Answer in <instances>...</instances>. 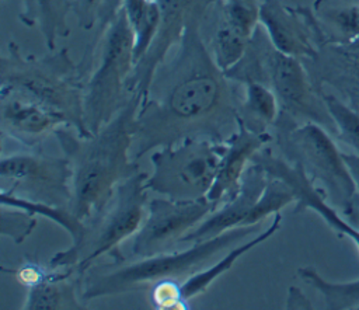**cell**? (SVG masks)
I'll return each instance as SVG.
<instances>
[{
    "label": "cell",
    "instance_id": "6da1fadb",
    "mask_svg": "<svg viewBox=\"0 0 359 310\" xmlns=\"http://www.w3.org/2000/svg\"><path fill=\"white\" fill-rule=\"evenodd\" d=\"M216 0H202L180 42L157 67L137 111L130 156L135 161L163 146L189 139L227 142L240 125L243 86L216 63L202 34Z\"/></svg>",
    "mask_w": 359,
    "mask_h": 310
},
{
    "label": "cell",
    "instance_id": "7a4b0ae2",
    "mask_svg": "<svg viewBox=\"0 0 359 310\" xmlns=\"http://www.w3.org/2000/svg\"><path fill=\"white\" fill-rule=\"evenodd\" d=\"M142 100L140 93H133L115 116L90 136H80L67 125L53 133L73 171V195L69 208L83 223L98 215L116 187L139 171L137 161L130 156V147Z\"/></svg>",
    "mask_w": 359,
    "mask_h": 310
},
{
    "label": "cell",
    "instance_id": "3957f363",
    "mask_svg": "<svg viewBox=\"0 0 359 310\" xmlns=\"http://www.w3.org/2000/svg\"><path fill=\"white\" fill-rule=\"evenodd\" d=\"M262 222L252 226L233 227L212 238L191 244L185 250H174L147 258H118L107 264H94L83 276V302L105 296H116L137 290L161 279L184 282L195 272L210 265V260L223 255L244 241L245 237L259 233Z\"/></svg>",
    "mask_w": 359,
    "mask_h": 310
},
{
    "label": "cell",
    "instance_id": "277c9868",
    "mask_svg": "<svg viewBox=\"0 0 359 310\" xmlns=\"http://www.w3.org/2000/svg\"><path fill=\"white\" fill-rule=\"evenodd\" d=\"M224 73L238 84L258 81L268 86L275 93L282 114L299 123L316 122L335 136L334 119L304 62L279 52L261 24L243 58Z\"/></svg>",
    "mask_w": 359,
    "mask_h": 310
},
{
    "label": "cell",
    "instance_id": "5b68a950",
    "mask_svg": "<svg viewBox=\"0 0 359 310\" xmlns=\"http://www.w3.org/2000/svg\"><path fill=\"white\" fill-rule=\"evenodd\" d=\"M0 91L27 97L62 115L80 136H90L83 111V76L67 48L36 58L10 42L0 59Z\"/></svg>",
    "mask_w": 359,
    "mask_h": 310
},
{
    "label": "cell",
    "instance_id": "8992f818",
    "mask_svg": "<svg viewBox=\"0 0 359 310\" xmlns=\"http://www.w3.org/2000/svg\"><path fill=\"white\" fill-rule=\"evenodd\" d=\"M133 34L123 7L104 25L80 66L83 111L88 132L97 133L132 95L128 81L135 67Z\"/></svg>",
    "mask_w": 359,
    "mask_h": 310
},
{
    "label": "cell",
    "instance_id": "52a82bcc",
    "mask_svg": "<svg viewBox=\"0 0 359 310\" xmlns=\"http://www.w3.org/2000/svg\"><path fill=\"white\" fill-rule=\"evenodd\" d=\"M147 174L136 171L115 189L107 206L84 223L83 236L63 251L56 252L48 262L50 267H73L83 278L101 257H112L121 244L132 238L142 226L147 212Z\"/></svg>",
    "mask_w": 359,
    "mask_h": 310
},
{
    "label": "cell",
    "instance_id": "ba28073f",
    "mask_svg": "<svg viewBox=\"0 0 359 310\" xmlns=\"http://www.w3.org/2000/svg\"><path fill=\"white\" fill-rule=\"evenodd\" d=\"M273 135L280 154L299 163L314 182H321L331 203L351 215L358 185L331 133L316 122L299 123L280 112Z\"/></svg>",
    "mask_w": 359,
    "mask_h": 310
},
{
    "label": "cell",
    "instance_id": "9c48e42d",
    "mask_svg": "<svg viewBox=\"0 0 359 310\" xmlns=\"http://www.w3.org/2000/svg\"><path fill=\"white\" fill-rule=\"evenodd\" d=\"M224 146L226 142L189 139L153 150L146 188L174 201L206 198L216 178Z\"/></svg>",
    "mask_w": 359,
    "mask_h": 310
},
{
    "label": "cell",
    "instance_id": "30bf717a",
    "mask_svg": "<svg viewBox=\"0 0 359 310\" xmlns=\"http://www.w3.org/2000/svg\"><path fill=\"white\" fill-rule=\"evenodd\" d=\"M73 171L66 156L34 153L1 154L0 192L69 208ZM70 209V208H69Z\"/></svg>",
    "mask_w": 359,
    "mask_h": 310
},
{
    "label": "cell",
    "instance_id": "8fae6325",
    "mask_svg": "<svg viewBox=\"0 0 359 310\" xmlns=\"http://www.w3.org/2000/svg\"><path fill=\"white\" fill-rule=\"evenodd\" d=\"M217 206L208 198L174 201L160 196L149 201L144 220L132 236L130 258H147L174 251L181 238Z\"/></svg>",
    "mask_w": 359,
    "mask_h": 310
},
{
    "label": "cell",
    "instance_id": "7c38bea8",
    "mask_svg": "<svg viewBox=\"0 0 359 310\" xmlns=\"http://www.w3.org/2000/svg\"><path fill=\"white\" fill-rule=\"evenodd\" d=\"M259 24L279 52L300 60L314 59L325 45L313 10L304 7L264 0L259 8Z\"/></svg>",
    "mask_w": 359,
    "mask_h": 310
},
{
    "label": "cell",
    "instance_id": "4fadbf2b",
    "mask_svg": "<svg viewBox=\"0 0 359 310\" xmlns=\"http://www.w3.org/2000/svg\"><path fill=\"white\" fill-rule=\"evenodd\" d=\"M201 1L202 0H158L161 10L160 24L147 52L136 62L129 77L128 91L130 94L140 93L143 97L146 95L157 67L180 42L189 15Z\"/></svg>",
    "mask_w": 359,
    "mask_h": 310
},
{
    "label": "cell",
    "instance_id": "5bb4252c",
    "mask_svg": "<svg viewBox=\"0 0 359 310\" xmlns=\"http://www.w3.org/2000/svg\"><path fill=\"white\" fill-rule=\"evenodd\" d=\"M268 184V175L257 163L245 168L238 192L227 202L212 210L199 224L189 230L180 244H194L219 236L233 227L244 226L247 216L258 202Z\"/></svg>",
    "mask_w": 359,
    "mask_h": 310
},
{
    "label": "cell",
    "instance_id": "9a60e30c",
    "mask_svg": "<svg viewBox=\"0 0 359 310\" xmlns=\"http://www.w3.org/2000/svg\"><path fill=\"white\" fill-rule=\"evenodd\" d=\"M0 125L3 136L7 135L27 147H35L67 123L57 112L27 97L0 91Z\"/></svg>",
    "mask_w": 359,
    "mask_h": 310
},
{
    "label": "cell",
    "instance_id": "2e32d148",
    "mask_svg": "<svg viewBox=\"0 0 359 310\" xmlns=\"http://www.w3.org/2000/svg\"><path fill=\"white\" fill-rule=\"evenodd\" d=\"M266 170L271 177L283 181L293 192L296 202L293 213H300L307 209L317 212L331 229L339 234L348 236L359 251V230L344 220L334 206L327 203L325 195L316 187L314 181L299 163L289 161L283 156H275L269 160Z\"/></svg>",
    "mask_w": 359,
    "mask_h": 310
},
{
    "label": "cell",
    "instance_id": "e0dca14e",
    "mask_svg": "<svg viewBox=\"0 0 359 310\" xmlns=\"http://www.w3.org/2000/svg\"><path fill=\"white\" fill-rule=\"evenodd\" d=\"M271 139V133L251 132L240 122L237 132L226 142L216 178L206 198L217 205L230 201L238 192L243 174L252 156L266 146Z\"/></svg>",
    "mask_w": 359,
    "mask_h": 310
},
{
    "label": "cell",
    "instance_id": "ac0fdd59",
    "mask_svg": "<svg viewBox=\"0 0 359 310\" xmlns=\"http://www.w3.org/2000/svg\"><path fill=\"white\" fill-rule=\"evenodd\" d=\"M318 90L331 86L359 111V49L327 43L311 60H303Z\"/></svg>",
    "mask_w": 359,
    "mask_h": 310
},
{
    "label": "cell",
    "instance_id": "d6986e66",
    "mask_svg": "<svg viewBox=\"0 0 359 310\" xmlns=\"http://www.w3.org/2000/svg\"><path fill=\"white\" fill-rule=\"evenodd\" d=\"M83 278L73 267L56 268L39 285L28 288L22 304L25 310H79L84 309L81 299Z\"/></svg>",
    "mask_w": 359,
    "mask_h": 310
},
{
    "label": "cell",
    "instance_id": "ffe728a7",
    "mask_svg": "<svg viewBox=\"0 0 359 310\" xmlns=\"http://www.w3.org/2000/svg\"><path fill=\"white\" fill-rule=\"evenodd\" d=\"M313 13L325 45L359 49V0H316Z\"/></svg>",
    "mask_w": 359,
    "mask_h": 310
},
{
    "label": "cell",
    "instance_id": "44dd1931",
    "mask_svg": "<svg viewBox=\"0 0 359 310\" xmlns=\"http://www.w3.org/2000/svg\"><path fill=\"white\" fill-rule=\"evenodd\" d=\"M20 21L27 27H35L49 50L56 48L60 38L70 32L69 14L73 11V0H21Z\"/></svg>",
    "mask_w": 359,
    "mask_h": 310
},
{
    "label": "cell",
    "instance_id": "7402d4cb",
    "mask_svg": "<svg viewBox=\"0 0 359 310\" xmlns=\"http://www.w3.org/2000/svg\"><path fill=\"white\" fill-rule=\"evenodd\" d=\"M280 222H282V216H280V212H278L272 216L269 226L262 229L254 237L248 238L247 241L238 243L237 245L230 248L227 252H224L220 258H217V261L213 265H208L206 268H203V269L195 272L194 275H191L189 278H187L181 283L184 297L191 303V300L194 297L203 293L219 276H222L224 272H227L241 255H244L254 247L259 245L265 240L271 238L280 227Z\"/></svg>",
    "mask_w": 359,
    "mask_h": 310
},
{
    "label": "cell",
    "instance_id": "603a6c76",
    "mask_svg": "<svg viewBox=\"0 0 359 310\" xmlns=\"http://www.w3.org/2000/svg\"><path fill=\"white\" fill-rule=\"evenodd\" d=\"M243 86V97L240 104V122L255 133H269L273 128L280 107L275 93L265 84L248 81Z\"/></svg>",
    "mask_w": 359,
    "mask_h": 310
},
{
    "label": "cell",
    "instance_id": "cb8c5ba5",
    "mask_svg": "<svg viewBox=\"0 0 359 310\" xmlns=\"http://www.w3.org/2000/svg\"><path fill=\"white\" fill-rule=\"evenodd\" d=\"M133 34L135 65L147 52L160 24L158 0H123L122 4Z\"/></svg>",
    "mask_w": 359,
    "mask_h": 310
},
{
    "label": "cell",
    "instance_id": "d4e9b609",
    "mask_svg": "<svg viewBox=\"0 0 359 310\" xmlns=\"http://www.w3.org/2000/svg\"><path fill=\"white\" fill-rule=\"evenodd\" d=\"M302 281L311 285L324 299L328 310H355L359 309V279L349 282H330L324 279L313 267L297 269Z\"/></svg>",
    "mask_w": 359,
    "mask_h": 310
},
{
    "label": "cell",
    "instance_id": "484cf974",
    "mask_svg": "<svg viewBox=\"0 0 359 310\" xmlns=\"http://www.w3.org/2000/svg\"><path fill=\"white\" fill-rule=\"evenodd\" d=\"M215 6L217 21L251 39L259 25L261 3L258 0H216Z\"/></svg>",
    "mask_w": 359,
    "mask_h": 310
},
{
    "label": "cell",
    "instance_id": "4316f807",
    "mask_svg": "<svg viewBox=\"0 0 359 310\" xmlns=\"http://www.w3.org/2000/svg\"><path fill=\"white\" fill-rule=\"evenodd\" d=\"M320 91L323 94L328 112L334 119L337 128L335 136L342 143L352 147L355 150V154L359 156V111L338 98L337 95L325 93L324 90Z\"/></svg>",
    "mask_w": 359,
    "mask_h": 310
},
{
    "label": "cell",
    "instance_id": "83f0119b",
    "mask_svg": "<svg viewBox=\"0 0 359 310\" xmlns=\"http://www.w3.org/2000/svg\"><path fill=\"white\" fill-rule=\"evenodd\" d=\"M294 202V195L290 188L280 180L268 177V184L258 202L247 216L244 226H252L261 223L265 217L280 212L282 208Z\"/></svg>",
    "mask_w": 359,
    "mask_h": 310
},
{
    "label": "cell",
    "instance_id": "f1b7e54d",
    "mask_svg": "<svg viewBox=\"0 0 359 310\" xmlns=\"http://www.w3.org/2000/svg\"><path fill=\"white\" fill-rule=\"evenodd\" d=\"M123 0H73V13L83 29L108 22L121 8Z\"/></svg>",
    "mask_w": 359,
    "mask_h": 310
},
{
    "label": "cell",
    "instance_id": "f546056e",
    "mask_svg": "<svg viewBox=\"0 0 359 310\" xmlns=\"http://www.w3.org/2000/svg\"><path fill=\"white\" fill-rule=\"evenodd\" d=\"M36 216L31 212L1 205L0 206V233L1 236L10 237L14 243H22L35 229Z\"/></svg>",
    "mask_w": 359,
    "mask_h": 310
},
{
    "label": "cell",
    "instance_id": "4dcf8cb0",
    "mask_svg": "<svg viewBox=\"0 0 359 310\" xmlns=\"http://www.w3.org/2000/svg\"><path fill=\"white\" fill-rule=\"evenodd\" d=\"M177 279H161L150 286V303L156 310H188L191 303L184 297Z\"/></svg>",
    "mask_w": 359,
    "mask_h": 310
},
{
    "label": "cell",
    "instance_id": "1f68e13d",
    "mask_svg": "<svg viewBox=\"0 0 359 310\" xmlns=\"http://www.w3.org/2000/svg\"><path fill=\"white\" fill-rule=\"evenodd\" d=\"M55 267H50L48 264H42L36 260H24L17 268H1L3 274H10L15 278V281L27 288H32L35 285H39L41 282L46 281L53 272Z\"/></svg>",
    "mask_w": 359,
    "mask_h": 310
},
{
    "label": "cell",
    "instance_id": "d6a6232c",
    "mask_svg": "<svg viewBox=\"0 0 359 310\" xmlns=\"http://www.w3.org/2000/svg\"><path fill=\"white\" fill-rule=\"evenodd\" d=\"M287 309H311L310 302L306 299V296L300 292L297 288L289 289V300H287Z\"/></svg>",
    "mask_w": 359,
    "mask_h": 310
},
{
    "label": "cell",
    "instance_id": "836d02e7",
    "mask_svg": "<svg viewBox=\"0 0 359 310\" xmlns=\"http://www.w3.org/2000/svg\"><path fill=\"white\" fill-rule=\"evenodd\" d=\"M342 156H344V160H345L351 174L353 175V178L356 181L358 188H359V156L355 153H344V151H342Z\"/></svg>",
    "mask_w": 359,
    "mask_h": 310
}]
</instances>
